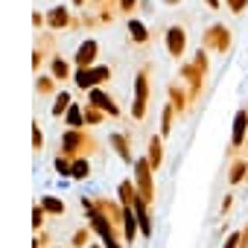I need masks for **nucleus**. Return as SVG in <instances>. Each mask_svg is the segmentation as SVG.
Masks as SVG:
<instances>
[{
    "mask_svg": "<svg viewBox=\"0 0 248 248\" xmlns=\"http://www.w3.org/2000/svg\"><path fill=\"white\" fill-rule=\"evenodd\" d=\"M50 64H53V79H62V82H64V79L70 76V70H67V62H64V59H59V56H56V59H50Z\"/></svg>",
    "mask_w": 248,
    "mask_h": 248,
    "instance_id": "17",
    "label": "nucleus"
},
{
    "mask_svg": "<svg viewBox=\"0 0 248 248\" xmlns=\"http://www.w3.org/2000/svg\"><path fill=\"white\" fill-rule=\"evenodd\" d=\"M99 3H102V0H99Z\"/></svg>",
    "mask_w": 248,
    "mask_h": 248,
    "instance_id": "35",
    "label": "nucleus"
},
{
    "mask_svg": "<svg viewBox=\"0 0 248 248\" xmlns=\"http://www.w3.org/2000/svg\"><path fill=\"white\" fill-rule=\"evenodd\" d=\"M70 167H73V164H67V158H56V170H59L62 175H70Z\"/></svg>",
    "mask_w": 248,
    "mask_h": 248,
    "instance_id": "23",
    "label": "nucleus"
},
{
    "mask_svg": "<svg viewBox=\"0 0 248 248\" xmlns=\"http://www.w3.org/2000/svg\"><path fill=\"white\" fill-rule=\"evenodd\" d=\"M120 9L123 12H132L135 9V0H120Z\"/></svg>",
    "mask_w": 248,
    "mask_h": 248,
    "instance_id": "28",
    "label": "nucleus"
},
{
    "mask_svg": "<svg viewBox=\"0 0 248 248\" xmlns=\"http://www.w3.org/2000/svg\"><path fill=\"white\" fill-rule=\"evenodd\" d=\"M123 228H126V242L132 245V242H135V231L140 228V225H138V216H135L132 207H123Z\"/></svg>",
    "mask_w": 248,
    "mask_h": 248,
    "instance_id": "9",
    "label": "nucleus"
},
{
    "mask_svg": "<svg viewBox=\"0 0 248 248\" xmlns=\"http://www.w3.org/2000/svg\"><path fill=\"white\" fill-rule=\"evenodd\" d=\"M88 239H91V231H88V228H79V231L73 233V239H70V242H73V248H85V242H88Z\"/></svg>",
    "mask_w": 248,
    "mask_h": 248,
    "instance_id": "21",
    "label": "nucleus"
},
{
    "mask_svg": "<svg viewBox=\"0 0 248 248\" xmlns=\"http://www.w3.org/2000/svg\"><path fill=\"white\" fill-rule=\"evenodd\" d=\"M129 35H132V44H149V30L140 21H129Z\"/></svg>",
    "mask_w": 248,
    "mask_h": 248,
    "instance_id": "11",
    "label": "nucleus"
},
{
    "mask_svg": "<svg viewBox=\"0 0 248 248\" xmlns=\"http://www.w3.org/2000/svg\"><path fill=\"white\" fill-rule=\"evenodd\" d=\"M111 146L117 149V155L123 158V161H129L132 155H129V140L126 138H120V135H111Z\"/></svg>",
    "mask_w": 248,
    "mask_h": 248,
    "instance_id": "15",
    "label": "nucleus"
},
{
    "mask_svg": "<svg viewBox=\"0 0 248 248\" xmlns=\"http://www.w3.org/2000/svg\"><path fill=\"white\" fill-rule=\"evenodd\" d=\"M73 167H70V175L76 178V181H85L88 178V172H91V164L85 161V158H76V161H70Z\"/></svg>",
    "mask_w": 248,
    "mask_h": 248,
    "instance_id": "12",
    "label": "nucleus"
},
{
    "mask_svg": "<svg viewBox=\"0 0 248 248\" xmlns=\"http://www.w3.org/2000/svg\"><path fill=\"white\" fill-rule=\"evenodd\" d=\"M41 207H44L47 213H53V216H62V213H64V204H62L56 196H44V199H41Z\"/></svg>",
    "mask_w": 248,
    "mask_h": 248,
    "instance_id": "14",
    "label": "nucleus"
},
{
    "mask_svg": "<svg viewBox=\"0 0 248 248\" xmlns=\"http://www.w3.org/2000/svg\"><path fill=\"white\" fill-rule=\"evenodd\" d=\"M135 82L138 85H135V108H132V114H135V120H143L146 117V102H149V79L140 70Z\"/></svg>",
    "mask_w": 248,
    "mask_h": 248,
    "instance_id": "3",
    "label": "nucleus"
},
{
    "mask_svg": "<svg viewBox=\"0 0 248 248\" xmlns=\"http://www.w3.org/2000/svg\"><path fill=\"white\" fill-rule=\"evenodd\" d=\"M228 44H231V38H228V30H225V27H210V30H207V35H204V47H213V50L225 53Z\"/></svg>",
    "mask_w": 248,
    "mask_h": 248,
    "instance_id": "6",
    "label": "nucleus"
},
{
    "mask_svg": "<svg viewBox=\"0 0 248 248\" xmlns=\"http://www.w3.org/2000/svg\"><path fill=\"white\" fill-rule=\"evenodd\" d=\"M242 242V233L239 231H233V233H228V239H225V248H236Z\"/></svg>",
    "mask_w": 248,
    "mask_h": 248,
    "instance_id": "22",
    "label": "nucleus"
},
{
    "mask_svg": "<svg viewBox=\"0 0 248 248\" xmlns=\"http://www.w3.org/2000/svg\"><path fill=\"white\" fill-rule=\"evenodd\" d=\"M93 149H96L93 138H91L88 132H82V129H73V132H67V135L62 138V152H64V158H70V161H76V158H82L85 152H93Z\"/></svg>",
    "mask_w": 248,
    "mask_h": 248,
    "instance_id": "1",
    "label": "nucleus"
},
{
    "mask_svg": "<svg viewBox=\"0 0 248 248\" xmlns=\"http://www.w3.org/2000/svg\"><path fill=\"white\" fill-rule=\"evenodd\" d=\"M245 129H248V114L239 111V114L233 117V135H231V146H233V149L242 146V140H245Z\"/></svg>",
    "mask_w": 248,
    "mask_h": 248,
    "instance_id": "8",
    "label": "nucleus"
},
{
    "mask_svg": "<svg viewBox=\"0 0 248 248\" xmlns=\"http://www.w3.org/2000/svg\"><path fill=\"white\" fill-rule=\"evenodd\" d=\"M53 88H56L53 76H38V96H47V93H53Z\"/></svg>",
    "mask_w": 248,
    "mask_h": 248,
    "instance_id": "20",
    "label": "nucleus"
},
{
    "mask_svg": "<svg viewBox=\"0 0 248 248\" xmlns=\"http://www.w3.org/2000/svg\"><path fill=\"white\" fill-rule=\"evenodd\" d=\"M149 167L152 170L161 167V138H152L149 140Z\"/></svg>",
    "mask_w": 248,
    "mask_h": 248,
    "instance_id": "13",
    "label": "nucleus"
},
{
    "mask_svg": "<svg viewBox=\"0 0 248 248\" xmlns=\"http://www.w3.org/2000/svg\"><path fill=\"white\" fill-rule=\"evenodd\" d=\"M67 126H70V129H82V126H85V120H82V111H79V105H76V102L67 108Z\"/></svg>",
    "mask_w": 248,
    "mask_h": 248,
    "instance_id": "16",
    "label": "nucleus"
},
{
    "mask_svg": "<svg viewBox=\"0 0 248 248\" xmlns=\"http://www.w3.org/2000/svg\"><path fill=\"white\" fill-rule=\"evenodd\" d=\"M85 120H88V123H99V120H102V111H99V108H91Z\"/></svg>",
    "mask_w": 248,
    "mask_h": 248,
    "instance_id": "25",
    "label": "nucleus"
},
{
    "mask_svg": "<svg viewBox=\"0 0 248 248\" xmlns=\"http://www.w3.org/2000/svg\"><path fill=\"white\" fill-rule=\"evenodd\" d=\"M96 56H99V44H96L93 38H88V41L79 47V53H76V67H96V64H93Z\"/></svg>",
    "mask_w": 248,
    "mask_h": 248,
    "instance_id": "4",
    "label": "nucleus"
},
{
    "mask_svg": "<svg viewBox=\"0 0 248 248\" xmlns=\"http://www.w3.org/2000/svg\"><path fill=\"white\" fill-rule=\"evenodd\" d=\"M231 204H233V196H225V204H222V213H228V210H231Z\"/></svg>",
    "mask_w": 248,
    "mask_h": 248,
    "instance_id": "30",
    "label": "nucleus"
},
{
    "mask_svg": "<svg viewBox=\"0 0 248 248\" xmlns=\"http://www.w3.org/2000/svg\"><path fill=\"white\" fill-rule=\"evenodd\" d=\"M35 129V152H41V143H44V138H41V129L38 126H32Z\"/></svg>",
    "mask_w": 248,
    "mask_h": 248,
    "instance_id": "27",
    "label": "nucleus"
},
{
    "mask_svg": "<svg viewBox=\"0 0 248 248\" xmlns=\"http://www.w3.org/2000/svg\"><path fill=\"white\" fill-rule=\"evenodd\" d=\"M207 6H213V9H216V6H219V0H207Z\"/></svg>",
    "mask_w": 248,
    "mask_h": 248,
    "instance_id": "31",
    "label": "nucleus"
},
{
    "mask_svg": "<svg viewBox=\"0 0 248 248\" xmlns=\"http://www.w3.org/2000/svg\"><path fill=\"white\" fill-rule=\"evenodd\" d=\"M91 248H99V245H96V242H93V245H91Z\"/></svg>",
    "mask_w": 248,
    "mask_h": 248,
    "instance_id": "33",
    "label": "nucleus"
},
{
    "mask_svg": "<svg viewBox=\"0 0 248 248\" xmlns=\"http://www.w3.org/2000/svg\"><path fill=\"white\" fill-rule=\"evenodd\" d=\"M47 24L53 27V30H62V27H70L73 21H70V15H67V9H62V6H56L50 15H47Z\"/></svg>",
    "mask_w": 248,
    "mask_h": 248,
    "instance_id": "10",
    "label": "nucleus"
},
{
    "mask_svg": "<svg viewBox=\"0 0 248 248\" xmlns=\"http://www.w3.org/2000/svg\"><path fill=\"white\" fill-rule=\"evenodd\" d=\"M91 105L99 108V111H105L108 117H120V108L114 105V99L105 91H99V88H91Z\"/></svg>",
    "mask_w": 248,
    "mask_h": 248,
    "instance_id": "5",
    "label": "nucleus"
},
{
    "mask_svg": "<svg viewBox=\"0 0 248 248\" xmlns=\"http://www.w3.org/2000/svg\"><path fill=\"white\" fill-rule=\"evenodd\" d=\"M152 167L146 158L135 161V187H138V199H143L146 204H152Z\"/></svg>",
    "mask_w": 248,
    "mask_h": 248,
    "instance_id": "2",
    "label": "nucleus"
},
{
    "mask_svg": "<svg viewBox=\"0 0 248 248\" xmlns=\"http://www.w3.org/2000/svg\"><path fill=\"white\" fill-rule=\"evenodd\" d=\"M167 50L172 59H181L184 56V30L181 27H170L167 30Z\"/></svg>",
    "mask_w": 248,
    "mask_h": 248,
    "instance_id": "7",
    "label": "nucleus"
},
{
    "mask_svg": "<svg viewBox=\"0 0 248 248\" xmlns=\"http://www.w3.org/2000/svg\"><path fill=\"white\" fill-rule=\"evenodd\" d=\"M228 3H231V9H233V12H242V6H245V0H228Z\"/></svg>",
    "mask_w": 248,
    "mask_h": 248,
    "instance_id": "29",
    "label": "nucleus"
},
{
    "mask_svg": "<svg viewBox=\"0 0 248 248\" xmlns=\"http://www.w3.org/2000/svg\"><path fill=\"white\" fill-rule=\"evenodd\" d=\"M167 3H178V0H167Z\"/></svg>",
    "mask_w": 248,
    "mask_h": 248,
    "instance_id": "32",
    "label": "nucleus"
},
{
    "mask_svg": "<svg viewBox=\"0 0 248 248\" xmlns=\"http://www.w3.org/2000/svg\"><path fill=\"white\" fill-rule=\"evenodd\" d=\"M245 172H248V167H245L242 161H236V164L231 167V175H228V181H231V184H236V181H242V178H248Z\"/></svg>",
    "mask_w": 248,
    "mask_h": 248,
    "instance_id": "18",
    "label": "nucleus"
},
{
    "mask_svg": "<svg viewBox=\"0 0 248 248\" xmlns=\"http://www.w3.org/2000/svg\"><path fill=\"white\" fill-rule=\"evenodd\" d=\"M93 73H96V82H108L111 79V70L108 67H93Z\"/></svg>",
    "mask_w": 248,
    "mask_h": 248,
    "instance_id": "24",
    "label": "nucleus"
},
{
    "mask_svg": "<svg viewBox=\"0 0 248 248\" xmlns=\"http://www.w3.org/2000/svg\"><path fill=\"white\" fill-rule=\"evenodd\" d=\"M67 108H70V93H59V96H56V105H53V114L62 117Z\"/></svg>",
    "mask_w": 248,
    "mask_h": 248,
    "instance_id": "19",
    "label": "nucleus"
},
{
    "mask_svg": "<svg viewBox=\"0 0 248 248\" xmlns=\"http://www.w3.org/2000/svg\"><path fill=\"white\" fill-rule=\"evenodd\" d=\"M73 3H82V0H73Z\"/></svg>",
    "mask_w": 248,
    "mask_h": 248,
    "instance_id": "34",
    "label": "nucleus"
},
{
    "mask_svg": "<svg viewBox=\"0 0 248 248\" xmlns=\"http://www.w3.org/2000/svg\"><path fill=\"white\" fill-rule=\"evenodd\" d=\"M41 225H44V207L38 204L35 207V228H41Z\"/></svg>",
    "mask_w": 248,
    "mask_h": 248,
    "instance_id": "26",
    "label": "nucleus"
}]
</instances>
